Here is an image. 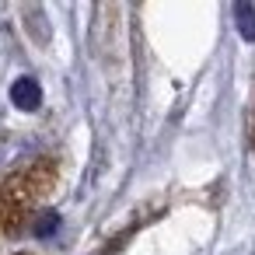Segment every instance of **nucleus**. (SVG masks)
Returning <instances> with one entry per match:
<instances>
[{
	"instance_id": "obj_1",
	"label": "nucleus",
	"mask_w": 255,
	"mask_h": 255,
	"mask_svg": "<svg viewBox=\"0 0 255 255\" xmlns=\"http://www.w3.org/2000/svg\"><path fill=\"white\" fill-rule=\"evenodd\" d=\"M56 175L60 171L53 157H32L0 178V234L18 238L28 231L35 206L53 192Z\"/></svg>"
},
{
	"instance_id": "obj_2",
	"label": "nucleus",
	"mask_w": 255,
	"mask_h": 255,
	"mask_svg": "<svg viewBox=\"0 0 255 255\" xmlns=\"http://www.w3.org/2000/svg\"><path fill=\"white\" fill-rule=\"evenodd\" d=\"M11 98H14V105H18V109H39L42 91H39V84H35L32 77H21V81H14Z\"/></svg>"
},
{
	"instance_id": "obj_3",
	"label": "nucleus",
	"mask_w": 255,
	"mask_h": 255,
	"mask_svg": "<svg viewBox=\"0 0 255 255\" xmlns=\"http://www.w3.org/2000/svg\"><path fill=\"white\" fill-rule=\"evenodd\" d=\"M234 18H238V28L245 39H255V7L252 4H238L234 7Z\"/></svg>"
}]
</instances>
